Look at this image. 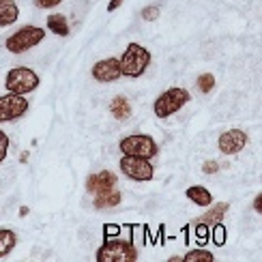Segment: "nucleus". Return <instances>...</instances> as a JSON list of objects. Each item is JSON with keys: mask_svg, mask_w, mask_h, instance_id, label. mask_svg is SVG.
Instances as JSON below:
<instances>
[{"mask_svg": "<svg viewBox=\"0 0 262 262\" xmlns=\"http://www.w3.org/2000/svg\"><path fill=\"white\" fill-rule=\"evenodd\" d=\"M123 155H134V157H144V159H152L159 152L157 142L146 134H134L121 140L118 144Z\"/></svg>", "mask_w": 262, "mask_h": 262, "instance_id": "nucleus-6", "label": "nucleus"}, {"mask_svg": "<svg viewBox=\"0 0 262 262\" xmlns=\"http://www.w3.org/2000/svg\"><path fill=\"white\" fill-rule=\"evenodd\" d=\"M213 252H209V249H191V252H187L181 260L185 262H195V260H206V262H213Z\"/></svg>", "mask_w": 262, "mask_h": 262, "instance_id": "nucleus-19", "label": "nucleus"}, {"mask_svg": "<svg viewBox=\"0 0 262 262\" xmlns=\"http://www.w3.org/2000/svg\"><path fill=\"white\" fill-rule=\"evenodd\" d=\"M28 110V101L24 95H13L7 93L0 97V123L17 121L19 116H24Z\"/></svg>", "mask_w": 262, "mask_h": 262, "instance_id": "nucleus-8", "label": "nucleus"}, {"mask_svg": "<svg viewBox=\"0 0 262 262\" xmlns=\"http://www.w3.org/2000/svg\"><path fill=\"white\" fill-rule=\"evenodd\" d=\"M43 39H46V30H43L41 26H24L5 41V48L11 54H24V52L32 50L35 46H39Z\"/></svg>", "mask_w": 262, "mask_h": 262, "instance_id": "nucleus-3", "label": "nucleus"}, {"mask_svg": "<svg viewBox=\"0 0 262 262\" xmlns=\"http://www.w3.org/2000/svg\"><path fill=\"white\" fill-rule=\"evenodd\" d=\"M48 28L58 37H67L69 35V24H67V17L62 13H52L48 17Z\"/></svg>", "mask_w": 262, "mask_h": 262, "instance_id": "nucleus-17", "label": "nucleus"}, {"mask_svg": "<svg viewBox=\"0 0 262 262\" xmlns=\"http://www.w3.org/2000/svg\"><path fill=\"white\" fill-rule=\"evenodd\" d=\"M97 262H136L138 260V249L131 241H121V238H112L97 249Z\"/></svg>", "mask_w": 262, "mask_h": 262, "instance_id": "nucleus-2", "label": "nucleus"}, {"mask_svg": "<svg viewBox=\"0 0 262 262\" xmlns=\"http://www.w3.org/2000/svg\"><path fill=\"white\" fill-rule=\"evenodd\" d=\"M118 62H121L123 75H127V78H140L150 64V52L144 46H140V43H129L127 50L123 52V56L118 58Z\"/></svg>", "mask_w": 262, "mask_h": 262, "instance_id": "nucleus-1", "label": "nucleus"}, {"mask_svg": "<svg viewBox=\"0 0 262 262\" xmlns=\"http://www.w3.org/2000/svg\"><path fill=\"white\" fill-rule=\"evenodd\" d=\"M198 89H200V93H211L215 89V75L213 73H202L198 78Z\"/></svg>", "mask_w": 262, "mask_h": 262, "instance_id": "nucleus-21", "label": "nucleus"}, {"mask_svg": "<svg viewBox=\"0 0 262 262\" xmlns=\"http://www.w3.org/2000/svg\"><path fill=\"white\" fill-rule=\"evenodd\" d=\"M7 152H9V138L5 131H0V163L7 159Z\"/></svg>", "mask_w": 262, "mask_h": 262, "instance_id": "nucleus-23", "label": "nucleus"}, {"mask_svg": "<svg viewBox=\"0 0 262 262\" xmlns=\"http://www.w3.org/2000/svg\"><path fill=\"white\" fill-rule=\"evenodd\" d=\"M28 213H30V211H28V206H19V215H21V217H26Z\"/></svg>", "mask_w": 262, "mask_h": 262, "instance_id": "nucleus-29", "label": "nucleus"}, {"mask_svg": "<svg viewBox=\"0 0 262 262\" xmlns=\"http://www.w3.org/2000/svg\"><path fill=\"white\" fill-rule=\"evenodd\" d=\"M17 243V236L9 228H0V258H5L7 254L13 252V247Z\"/></svg>", "mask_w": 262, "mask_h": 262, "instance_id": "nucleus-18", "label": "nucleus"}, {"mask_svg": "<svg viewBox=\"0 0 262 262\" xmlns=\"http://www.w3.org/2000/svg\"><path fill=\"white\" fill-rule=\"evenodd\" d=\"M123 200L121 191H105V193H97L95 195V209H112V206H118Z\"/></svg>", "mask_w": 262, "mask_h": 262, "instance_id": "nucleus-16", "label": "nucleus"}, {"mask_svg": "<svg viewBox=\"0 0 262 262\" xmlns=\"http://www.w3.org/2000/svg\"><path fill=\"white\" fill-rule=\"evenodd\" d=\"M93 78L97 82H116L118 78H123L118 58H103L99 62H95L93 64Z\"/></svg>", "mask_w": 262, "mask_h": 262, "instance_id": "nucleus-10", "label": "nucleus"}, {"mask_svg": "<svg viewBox=\"0 0 262 262\" xmlns=\"http://www.w3.org/2000/svg\"><path fill=\"white\" fill-rule=\"evenodd\" d=\"M121 172L127 179L136 181V183H144L150 181L152 174H155V168H152L150 159L144 157H134V155H123L121 159Z\"/></svg>", "mask_w": 262, "mask_h": 262, "instance_id": "nucleus-7", "label": "nucleus"}, {"mask_svg": "<svg viewBox=\"0 0 262 262\" xmlns=\"http://www.w3.org/2000/svg\"><path fill=\"white\" fill-rule=\"evenodd\" d=\"M19 17V7L15 0H0V26L15 24Z\"/></svg>", "mask_w": 262, "mask_h": 262, "instance_id": "nucleus-12", "label": "nucleus"}, {"mask_svg": "<svg viewBox=\"0 0 262 262\" xmlns=\"http://www.w3.org/2000/svg\"><path fill=\"white\" fill-rule=\"evenodd\" d=\"M39 75L28 69V67H15L7 73L5 78V89L7 93H13V95H26L32 93L39 86Z\"/></svg>", "mask_w": 262, "mask_h": 262, "instance_id": "nucleus-5", "label": "nucleus"}, {"mask_svg": "<svg viewBox=\"0 0 262 262\" xmlns=\"http://www.w3.org/2000/svg\"><path fill=\"white\" fill-rule=\"evenodd\" d=\"M226 213H228V202H217V204H213V209H209L204 215L198 217V222L200 224H206V226L211 228L213 224L222 222L224 217H226Z\"/></svg>", "mask_w": 262, "mask_h": 262, "instance_id": "nucleus-13", "label": "nucleus"}, {"mask_svg": "<svg viewBox=\"0 0 262 262\" xmlns=\"http://www.w3.org/2000/svg\"><path fill=\"white\" fill-rule=\"evenodd\" d=\"M142 17H144L146 21H155L159 17V7H155V5L144 7V9H142Z\"/></svg>", "mask_w": 262, "mask_h": 262, "instance_id": "nucleus-22", "label": "nucleus"}, {"mask_svg": "<svg viewBox=\"0 0 262 262\" xmlns=\"http://www.w3.org/2000/svg\"><path fill=\"white\" fill-rule=\"evenodd\" d=\"M211 238H213V243L217 245V247H222V245H226V228H224V224L222 222H217V224H213L211 228Z\"/></svg>", "mask_w": 262, "mask_h": 262, "instance_id": "nucleus-20", "label": "nucleus"}, {"mask_svg": "<svg viewBox=\"0 0 262 262\" xmlns=\"http://www.w3.org/2000/svg\"><path fill=\"white\" fill-rule=\"evenodd\" d=\"M110 112H112L114 118H118V121H125V118H129L131 116V103H129V99H127V97H123V95L114 97V99L110 101Z\"/></svg>", "mask_w": 262, "mask_h": 262, "instance_id": "nucleus-15", "label": "nucleus"}, {"mask_svg": "<svg viewBox=\"0 0 262 262\" xmlns=\"http://www.w3.org/2000/svg\"><path fill=\"white\" fill-rule=\"evenodd\" d=\"M26 159H28V152H21V155H19V161H21V163H24Z\"/></svg>", "mask_w": 262, "mask_h": 262, "instance_id": "nucleus-30", "label": "nucleus"}, {"mask_svg": "<svg viewBox=\"0 0 262 262\" xmlns=\"http://www.w3.org/2000/svg\"><path fill=\"white\" fill-rule=\"evenodd\" d=\"M116 174L110 172V170H103V172H97V174H91L86 179V189L91 193H105V191H112L116 187Z\"/></svg>", "mask_w": 262, "mask_h": 262, "instance_id": "nucleus-11", "label": "nucleus"}, {"mask_svg": "<svg viewBox=\"0 0 262 262\" xmlns=\"http://www.w3.org/2000/svg\"><path fill=\"white\" fill-rule=\"evenodd\" d=\"M185 195L198 206H211L213 204V193L206 187H202V185H193V187H189L187 191H185Z\"/></svg>", "mask_w": 262, "mask_h": 262, "instance_id": "nucleus-14", "label": "nucleus"}, {"mask_svg": "<svg viewBox=\"0 0 262 262\" xmlns=\"http://www.w3.org/2000/svg\"><path fill=\"white\" fill-rule=\"evenodd\" d=\"M217 170H220V163L217 161H204L202 163V172L204 174H215Z\"/></svg>", "mask_w": 262, "mask_h": 262, "instance_id": "nucleus-26", "label": "nucleus"}, {"mask_svg": "<svg viewBox=\"0 0 262 262\" xmlns=\"http://www.w3.org/2000/svg\"><path fill=\"white\" fill-rule=\"evenodd\" d=\"M195 234H198V238L202 243H206V238H209V226L195 222Z\"/></svg>", "mask_w": 262, "mask_h": 262, "instance_id": "nucleus-24", "label": "nucleus"}, {"mask_svg": "<svg viewBox=\"0 0 262 262\" xmlns=\"http://www.w3.org/2000/svg\"><path fill=\"white\" fill-rule=\"evenodd\" d=\"M189 99H191V95L187 91L179 89V86H174V89H168L166 93H161L157 97L155 105H152V110H155V116L157 118H168L174 112H179Z\"/></svg>", "mask_w": 262, "mask_h": 262, "instance_id": "nucleus-4", "label": "nucleus"}, {"mask_svg": "<svg viewBox=\"0 0 262 262\" xmlns=\"http://www.w3.org/2000/svg\"><path fill=\"white\" fill-rule=\"evenodd\" d=\"M247 144V134L241 129H228L220 136L217 140V146L224 155H236V152H241Z\"/></svg>", "mask_w": 262, "mask_h": 262, "instance_id": "nucleus-9", "label": "nucleus"}, {"mask_svg": "<svg viewBox=\"0 0 262 262\" xmlns=\"http://www.w3.org/2000/svg\"><path fill=\"white\" fill-rule=\"evenodd\" d=\"M121 5H123V0H110V5H107V11H116Z\"/></svg>", "mask_w": 262, "mask_h": 262, "instance_id": "nucleus-27", "label": "nucleus"}, {"mask_svg": "<svg viewBox=\"0 0 262 262\" xmlns=\"http://www.w3.org/2000/svg\"><path fill=\"white\" fill-rule=\"evenodd\" d=\"M254 209H256V213H262V195H256V200H254Z\"/></svg>", "mask_w": 262, "mask_h": 262, "instance_id": "nucleus-28", "label": "nucleus"}, {"mask_svg": "<svg viewBox=\"0 0 262 262\" xmlns=\"http://www.w3.org/2000/svg\"><path fill=\"white\" fill-rule=\"evenodd\" d=\"M62 0H35V7L39 9H52V7H58Z\"/></svg>", "mask_w": 262, "mask_h": 262, "instance_id": "nucleus-25", "label": "nucleus"}]
</instances>
